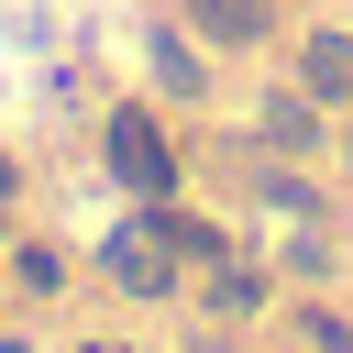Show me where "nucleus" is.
Listing matches in <instances>:
<instances>
[{
	"label": "nucleus",
	"mask_w": 353,
	"mask_h": 353,
	"mask_svg": "<svg viewBox=\"0 0 353 353\" xmlns=\"http://www.w3.org/2000/svg\"><path fill=\"white\" fill-rule=\"evenodd\" d=\"M110 176H121V188H154V199L176 188V154L154 143V121H143V110H121V121H110Z\"/></svg>",
	"instance_id": "f257e3e1"
},
{
	"label": "nucleus",
	"mask_w": 353,
	"mask_h": 353,
	"mask_svg": "<svg viewBox=\"0 0 353 353\" xmlns=\"http://www.w3.org/2000/svg\"><path fill=\"white\" fill-rule=\"evenodd\" d=\"M154 232H165V243H176V254H221V232H210V221H188V210H165V221H154Z\"/></svg>",
	"instance_id": "423d86ee"
},
{
	"label": "nucleus",
	"mask_w": 353,
	"mask_h": 353,
	"mask_svg": "<svg viewBox=\"0 0 353 353\" xmlns=\"http://www.w3.org/2000/svg\"><path fill=\"white\" fill-rule=\"evenodd\" d=\"M199 44H265V0H188Z\"/></svg>",
	"instance_id": "7ed1b4c3"
},
{
	"label": "nucleus",
	"mask_w": 353,
	"mask_h": 353,
	"mask_svg": "<svg viewBox=\"0 0 353 353\" xmlns=\"http://www.w3.org/2000/svg\"><path fill=\"white\" fill-rule=\"evenodd\" d=\"M99 353H110V342H99Z\"/></svg>",
	"instance_id": "0eeeda50"
},
{
	"label": "nucleus",
	"mask_w": 353,
	"mask_h": 353,
	"mask_svg": "<svg viewBox=\"0 0 353 353\" xmlns=\"http://www.w3.org/2000/svg\"><path fill=\"white\" fill-rule=\"evenodd\" d=\"M265 143H276V154H309V143H320V99H309V88L265 99Z\"/></svg>",
	"instance_id": "20e7f679"
},
{
	"label": "nucleus",
	"mask_w": 353,
	"mask_h": 353,
	"mask_svg": "<svg viewBox=\"0 0 353 353\" xmlns=\"http://www.w3.org/2000/svg\"><path fill=\"white\" fill-rule=\"evenodd\" d=\"M298 88L331 110V99H353V33H309L298 44Z\"/></svg>",
	"instance_id": "f03ea898"
},
{
	"label": "nucleus",
	"mask_w": 353,
	"mask_h": 353,
	"mask_svg": "<svg viewBox=\"0 0 353 353\" xmlns=\"http://www.w3.org/2000/svg\"><path fill=\"white\" fill-rule=\"evenodd\" d=\"M110 276H121V287H143V298H154V287H165V254H154V243H132V232H121V243H110Z\"/></svg>",
	"instance_id": "39448f33"
}]
</instances>
